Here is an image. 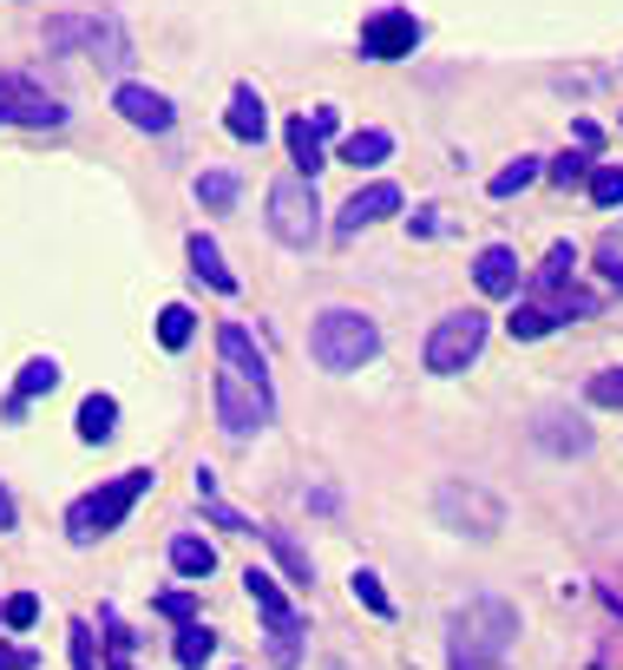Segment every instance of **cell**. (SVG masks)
I'll return each instance as SVG.
<instances>
[{
    "instance_id": "cell-10",
    "label": "cell",
    "mask_w": 623,
    "mask_h": 670,
    "mask_svg": "<svg viewBox=\"0 0 623 670\" xmlns=\"http://www.w3.org/2000/svg\"><path fill=\"white\" fill-rule=\"evenodd\" d=\"M0 119H7V126H67V106H60L53 92L27 86V79L0 73Z\"/></svg>"
},
{
    "instance_id": "cell-30",
    "label": "cell",
    "mask_w": 623,
    "mask_h": 670,
    "mask_svg": "<svg viewBox=\"0 0 623 670\" xmlns=\"http://www.w3.org/2000/svg\"><path fill=\"white\" fill-rule=\"evenodd\" d=\"M591 198H597L604 211H617L623 204V164H597V171H591Z\"/></svg>"
},
{
    "instance_id": "cell-13",
    "label": "cell",
    "mask_w": 623,
    "mask_h": 670,
    "mask_svg": "<svg viewBox=\"0 0 623 670\" xmlns=\"http://www.w3.org/2000/svg\"><path fill=\"white\" fill-rule=\"evenodd\" d=\"M112 106H119V119H125V126H139V132H171V119H178V112H171V99H164V92H151V86H119V92H112Z\"/></svg>"
},
{
    "instance_id": "cell-20",
    "label": "cell",
    "mask_w": 623,
    "mask_h": 670,
    "mask_svg": "<svg viewBox=\"0 0 623 670\" xmlns=\"http://www.w3.org/2000/svg\"><path fill=\"white\" fill-rule=\"evenodd\" d=\"M171 566H178L184 579H210V572H217V546L198 539V532H184V539H171Z\"/></svg>"
},
{
    "instance_id": "cell-8",
    "label": "cell",
    "mask_w": 623,
    "mask_h": 670,
    "mask_svg": "<svg viewBox=\"0 0 623 670\" xmlns=\"http://www.w3.org/2000/svg\"><path fill=\"white\" fill-rule=\"evenodd\" d=\"M243 592L257 598V611H263V624H270V658H277V664L289 670L295 658H302V638H295L302 624H295L289 598H282V592H277V579H270V572H257V566L243 572Z\"/></svg>"
},
{
    "instance_id": "cell-38",
    "label": "cell",
    "mask_w": 623,
    "mask_h": 670,
    "mask_svg": "<svg viewBox=\"0 0 623 670\" xmlns=\"http://www.w3.org/2000/svg\"><path fill=\"white\" fill-rule=\"evenodd\" d=\"M72 670H99L92 664V631L86 624H72Z\"/></svg>"
},
{
    "instance_id": "cell-29",
    "label": "cell",
    "mask_w": 623,
    "mask_h": 670,
    "mask_svg": "<svg viewBox=\"0 0 623 670\" xmlns=\"http://www.w3.org/2000/svg\"><path fill=\"white\" fill-rule=\"evenodd\" d=\"M532 178H539V158H519V164H505V171L492 178V198H519Z\"/></svg>"
},
{
    "instance_id": "cell-17",
    "label": "cell",
    "mask_w": 623,
    "mask_h": 670,
    "mask_svg": "<svg viewBox=\"0 0 623 670\" xmlns=\"http://www.w3.org/2000/svg\"><path fill=\"white\" fill-rule=\"evenodd\" d=\"M322 139H329V132H322L315 119H289V158H295V171H302V178H315V171L329 164Z\"/></svg>"
},
{
    "instance_id": "cell-41",
    "label": "cell",
    "mask_w": 623,
    "mask_h": 670,
    "mask_svg": "<svg viewBox=\"0 0 623 670\" xmlns=\"http://www.w3.org/2000/svg\"><path fill=\"white\" fill-rule=\"evenodd\" d=\"M597 270H604V277L623 290V257H617V250H604V257H597Z\"/></svg>"
},
{
    "instance_id": "cell-23",
    "label": "cell",
    "mask_w": 623,
    "mask_h": 670,
    "mask_svg": "<svg viewBox=\"0 0 623 670\" xmlns=\"http://www.w3.org/2000/svg\"><path fill=\"white\" fill-rule=\"evenodd\" d=\"M60 388V362L53 356H33L27 369H20V381H13V401H33V394H53Z\"/></svg>"
},
{
    "instance_id": "cell-32",
    "label": "cell",
    "mask_w": 623,
    "mask_h": 670,
    "mask_svg": "<svg viewBox=\"0 0 623 670\" xmlns=\"http://www.w3.org/2000/svg\"><path fill=\"white\" fill-rule=\"evenodd\" d=\"M33 618H40V598L33 592H13L7 604H0V624H7V631H27Z\"/></svg>"
},
{
    "instance_id": "cell-19",
    "label": "cell",
    "mask_w": 623,
    "mask_h": 670,
    "mask_svg": "<svg viewBox=\"0 0 623 670\" xmlns=\"http://www.w3.org/2000/svg\"><path fill=\"white\" fill-rule=\"evenodd\" d=\"M191 277H198V283H210V290H223V297L237 290V277H230V263L217 257V243H210L204 230L191 237Z\"/></svg>"
},
{
    "instance_id": "cell-28",
    "label": "cell",
    "mask_w": 623,
    "mask_h": 670,
    "mask_svg": "<svg viewBox=\"0 0 623 670\" xmlns=\"http://www.w3.org/2000/svg\"><path fill=\"white\" fill-rule=\"evenodd\" d=\"M348 586H354V604H368L374 618H394V598H388V586H381L374 572H354Z\"/></svg>"
},
{
    "instance_id": "cell-25",
    "label": "cell",
    "mask_w": 623,
    "mask_h": 670,
    "mask_svg": "<svg viewBox=\"0 0 623 670\" xmlns=\"http://www.w3.org/2000/svg\"><path fill=\"white\" fill-rule=\"evenodd\" d=\"M505 329H512L519 342H532V336H545V329H557V316L545 309V302H519V309L505 316Z\"/></svg>"
},
{
    "instance_id": "cell-37",
    "label": "cell",
    "mask_w": 623,
    "mask_h": 670,
    "mask_svg": "<svg viewBox=\"0 0 623 670\" xmlns=\"http://www.w3.org/2000/svg\"><path fill=\"white\" fill-rule=\"evenodd\" d=\"M204 513H210V526H223V532H250V520H243V513H230V507H223L217 493L204 500Z\"/></svg>"
},
{
    "instance_id": "cell-36",
    "label": "cell",
    "mask_w": 623,
    "mask_h": 670,
    "mask_svg": "<svg viewBox=\"0 0 623 670\" xmlns=\"http://www.w3.org/2000/svg\"><path fill=\"white\" fill-rule=\"evenodd\" d=\"M539 434H545L557 453H584V447H591V434H584V428H539Z\"/></svg>"
},
{
    "instance_id": "cell-2",
    "label": "cell",
    "mask_w": 623,
    "mask_h": 670,
    "mask_svg": "<svg viewBox=\"0 0 623 670\" xmlns=\"http://www.w3.org/2000/svg\"><path fill=\"white\" fill-rule=\"evenodd\" d=\"M309 356L329 374H354L381 356V329H374L361 309H322L315 329H309Z\"/></svg>"
},
{
    "instance_id": "cell-1",
    "label": "cell",
    "mask_w": 623,
    "mask_h": 670,
    "mask_svg": "<svg viewBox=\"0 0 623 670\" xmlns=\"http://www.w3.org/2000/svg\"><path fill=\"white\" fill-rule=\"evenodd\" d=\"M151 467H125L119 480H105V487H92L86 500H72V513H67V539L72 546H92V539H105L112 526H125V513L139 507L144 493H151Z\"/></svg>"
},
{
    "instance_id": "cell-15",
    "label": "cell",
    "mask_w": 623,
    "mask_h": 670,
    "mask_svg": "<svg viewBox=\"0 0 623 670\" xmlns=\"http://www.w3.org/2000/svg\"><path fill=\"white\" fill-rule=\"evenodd\" d=\"M223 126H230V139H243V146H263V132H270V112H263L257 86H237V92H230V112H223Z\"/></svg>"
},
{
    "instance_id": "cell-39",
    "label": "cell",
    "mask_w": 623,
    "mask_h": 670,
    "mask_svg": "<svg viewBox=\"0 0 623 670\" xmlns=\"http://www.w3.org/2000/svg\"><path fill=\"white\" fill-rule=\"evenodd\" d=\"M453 670H505L499 658H480V651H453Z\"/></svg>"
},
{
    "instance_id": "cell-22",
    "label": "cell",
    "mask_w": 623,
    "mask_h": 670,
    "mask_svg": "<svg viewBox=\"0 0 623 670\" xmlns=\"http://www.w3.org/2000/svg\"><path fill=\"white\" fill-rule=\"evenodd\" d=\"M217 658V631H204V618H191L184 631H178V664L184 670H204Z\"/></svg>"
},
{
    "instance_id": "cell-40",
    "label": "cell",
    "mask_w": 623,
    "mask_h": 670,
    "mask_svg": "<svg viewBox=\"0 0 623 670\" xmlns=\"http://www.w3.org/2000/svg\"><path fill=\"white\" fill-rule=\"evenodd\" d=\"M40 658L33 651H13V644H0V670H33Z\"/></svg>"
},
{
    "instance_id": "cell-7",
    "label": "cell",
    "mask_w": 623,
    "mask_h": 670,
    "mask_svg": "<svg viewBox=\"0 0 623 670\" xmlns=\"http://www.w3.org/2000/svg\"><path fill=\"white\" fill-rule=\"evenodd\" d=\"M270 414H277V394H263V388L237 381L230 369H217V421H223V434H230V441H250Z\"/></svg>"
},
{
    "instance_id": "cell-4",
    "label": "cell",
    "mask_w": 623,
    "mask_h": 670,
    "mask_svg": "<svg viewBox=\"0 0 623 670\" xmlns=\"http://www.w3.org/2000/svg\"><path fill=\"white\" fill-rule=\"evenodd\" d=\"M47 47H53V53L86 47V53L105 60V67H125V60H132V40H125V27H119L112 13H60V20H47Z\"/></svg>"
},
{
    "instance_id": "cell-42",
    "label": "cell",
    "mask_w": 623,
    "mask_h": 670,
    "mask_svg": "<svg viewBox=\"0 0 623 670\" xmlns=\"http://www.w3.org/2000/svg\"><path fill=\"white\" fill-rule=\"evenodd\" d=\"M0 526H20V507H13V493L0 487Z\"/></svg>"
},
{
    "instance_id": "cell-24",
    "label": "cell",
    "mask_w": 623,
    "mask_h": 670,
    "mask_svg": "<svg viewBox=\"0 0 623 670\" xmlns=\"http://www.w3.org/2000/svg\"><path fill=\"white\" fill-rule=\"evenodd\" d=\"M250 532H263V539L277 546V559L289 566V579H295V586H309V579H315V572H309V552H302V546H295L282 526H250Z\"/></svg>"
},
{
    "instance_id": "cell-31",
    "label": "cell",
    "mask_w": 623,
    "mask_h": 670,
    "mask_svg": "<svg viewBox=\"0 0 623 670\" xmlns=\"http://www.w3.org/2000/svg\"><path fill=\"white\" fill-rule=\"evenodd\" d=\"M571 263H577V250H571V243H552V257H545V270H539V290H564V283H571Z\"/></svg>"
},
{
    "instance_id": "cell-35",
    "label": "cell",
    "mask_w": 623,
    "mask_h": 670,
    "mask_svg": "<svg viewBox=\"0 0 623 670\" xmlns=\"http://www.w3.org/2000/svg\"><path fill=\"white\" fill-rule=\"evenodd\" d=\"M591 401H597V408H623V369L597 374V381H591Z\"/></svg>"
},
{
    "instance_id": "cell-14",
    "label": "cell",
    "mask_w": 623,
    "mask_h": 670,
    "mask_svg": "<svg viewBox=\"0 0 623 670\" xmlns=\"http://www.w3.org/2000/svg\"><path fill=\"white\" fill-rule=\"evenodd\" d=\"M401 211V191L394 184H368V191H354L342 204V218H335V237H354L361 223H381V218H394Z\"/></svg>"
},
{
    "instance_id": "cell-12",
    "label": "cell",
    "mask_w": 623,
    "mask_h": 670,
    "mask_svg": "<svg viewBox=\"0 0 623 670\" xmlns=\"http://www.w3.org/2000/svg\"><path fill=\"white\" fill-rule=\"evenodd\" d=\"M217 356H223V369L237 374V381H250V388H263V394H270V356L250 342V329H237V322H230V329L217 336Z\"/></svg>"
},
{
    "instance_id": "cell-33",
    "label": "cell",
    "mask_w": 623,
    "mask_h": 670,
    "mask_svg": "<svg viewBox=\"0 0 623 670\" xmlns=\"http://www.w3.org/2000/svg\"><path fill=\"white\" fill-rule=\"evenodd\" d=\"M151 611L171 618V624H191V618H198V598H191V592H158V598H151Z\"/></svg>"
},
{
    "instance_id": "cell-6",
    "label": "cell",
    "mask_w": 623,
    "mask_h": 670,
    "mask_svg": "<svg viewBox=\"0 0 623 670\" xmlns=\"http://www.w3.org/2000/svg\"><path fill=\"white\" fill-rule=\"evenodd\" d=\"M512 638H519V611H512V604H499V598H473V604L453 618V651L499 658Z\"/></svg>"
},
{
    "instance_id": "cell-27",
    "label": "cell",
    "mask_w": 623,
    "mask_h": 670,
    "mask_svg": "<svg viewBox=\"0 0 623 670\" xmlns=\"http://www.w3.org/2000/svg\"><path fill=\"white\" fill-rule=\"evenodd\" d=\"M198 204L230 211V204H237V178H230V171H204V178H198Z\"/></svg>"
},
{
    "instance_id": "cell-21",
    "label": "cell",
    "mask_w": 623,
    "mask_h": 670,
    "mask_svg": "<svg viewBox=\"0 0 623 670\" xmlns=\"http://www.w3.org/2000/svg\"><path fill=\"white\" fill-rule=\"evenodd\" d=\"M388 151H394V139L381 132V126H368V132H354L342 146V164H354V171H374V164H388Z\"/></svg>"
},
{
    "instance_id": "cell-18",
    "label": "cell",
    "mask_w": 623,
    "mask_h": 670,
    "mask_svg": "<svg viewBox=\"0 0 623 670\" xmlns=\"http://www.w3.org/2000/svg\"><path fill=\"white\" fill-rule=\"evenodd\" d=\"M112 428H119V401L112 394H86L79 401V441H112Z\"/></svg>"
},
{
    "instance_id": "cell-16",
    "label": "cell",
    "mask_w": 623,
    "mask_h": 670,
    "mask_svg": "<svg viewBox=\"0 0 623 670\" xmlns=\"http://www.w3.org/2000/svg\"><path fill=\"white\" fill-rule=\"evenodd\" d=\"M473 283H480L485 297H512V290H519V257H512L505 243H485L480 263H473Z\"/></svg>"
},
{
    "instance_id": "cell-26",
    "label": "cell",
    "mask_w": 623,
    "mask_h": 670,
    "mask_svg": "<svg viewBox=\"0 0 623 670\" xmlns=\"http://www.w3.org/2000/svg\"><path fill=\"white\" fill-rule=\"evenodd\" d=\"M191 336H198V316H191L184 302H171V309L158 316V342H164V349H184Z\"/></svg>"
},
{
    "instance_id": "cell-34",
    "label": "cell",
    "mask_w": 623,
    "mask_h": 670,
    "mask_svg": "<svg viewBox=\"0 0 623 670\" xmlns=\"http://www.w3.org/2000/svg\"><path fill=\"white\" fill-rule=\"evenodd\" d=\"M591 171H597V164H591L584 151H571V158H557V164H552L557 184H591Z\"/></svg>"
},
{
    "instance_id": "cell-11",
    "label": "cell",
    "mask_w": 623,
    "mask_h": 670,
    "mask_svg": "<svg viewBox=\"0 0 623 670\" xmlns=\"http://www.w3.org/2000/svg\"><path fill=\"white\" fill-rule=\"evenodd\" d=\"M440 520L446 526H460V520H473V532H499V520H505V513H499V500H485L480 487H460V480H446V487H440Z\"/></svg>"
},
{
    "instance_id": "cell-9",
    "label": "cell",
    "mask_w": 623,
    "mask_h": 670,
    "mask_svg": "<svg viewBox=\"0 0 623 670\" xmlns=\"http://www.w3.org/2000/svg\"><path fill=\"white\" fill-rule=\"evenodd\" d=\"M414 47H420V20L408 7H381V13L361 20V53L368 60H408Z\"/></svg>"
},
{
    "instance_id": "cell-3",
    "label": "cell",
    "mask_w": 623,
    "mask_h": 670,
    "mask_svg": "<svg viewBox=\"0 0 623 670\" xmlns=\"http://www.w3.org/2000/svg\"><path fill=\"white\" fill-rule=\"evenodd\" d=\"M270 230H277V243L289 250H315V237H322V204H315V178H277L270 184Z\"/></svg>"
},
{
    "instance_id": "cell-5",
    "label": "cell",
    "mask_w": 623,
    "mask_h": 670,
    "mask_svg": "<svg viewBox=\"0 0 623 670\" xmlns=\"http://www.w3.org/2000/svg\"><path fill=\"white\" fill-rule=\"evenodd\" d=\"M485 349V316L480 309H460V316H440V329L426 336V369L433 374H460L473 369Z\"/></svg>"
}]
</instances>
